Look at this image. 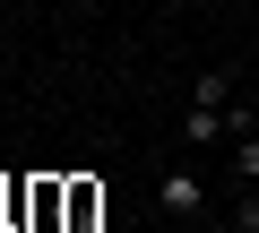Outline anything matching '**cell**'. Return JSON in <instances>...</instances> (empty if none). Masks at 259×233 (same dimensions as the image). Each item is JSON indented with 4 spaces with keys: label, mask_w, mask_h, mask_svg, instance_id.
<instances>
[{
    "label": "cell",
    "mask_w": 259,
    "mask_h": 233,
    "mask_svg": "<svg viewBox=\"0 0 259 233\" xmlns=\"http://www.w3.org/2000/svg\"><path fill=\"white\" fill-rule=\"evenodd\" d=\"M225 112H233V78H225V69H207V78L190 86V112H182V138H190V147H216V138H225Z\"/></svg>",
    "instance_id": "6da1fadb"
},
{
    "label": "cell",
    "mask_w": 259,
    "mask_h": 233,
    "mask_svg": "<svg viewBox=\"0 0 259 233\" xmlns=\"http://www.w3.org/2000/svg\"><path fill=\"white\" fill-rule=\"evenodd\" d=\"M69 9H95V0H69Z\"/></svg>",
    "instance_id": "5b68a950"
},
{
    "label": "cell",
    "mask_w": 259,
    "mask_h": 233,
    "mask_svg": "<svg viewBox=\"0 0 259 233\" xmlns=\"http://www.w3.org/2000/svg\"><path fill=\"white\" fill-rule=\"evenodd\" d=\"M156 207H164L173 224H199V216H207V181H199L190 164H173V173L156 181Z\"/></svg>",
    "instance_id": "7a4b0ae2"
},
{
    "label": "cell",
    "mask_w": 259,
    "mask_h": 233,
    "mask_svg": "<svg viewBox=\"0 0 259 233\" xmlns=\"http://www.w3.org/2000/svg\"><path fill=\"white\" fill-rule=\"evenodd\" d=\"M233 233H259V199L242 190V207H233Z\"/></svg>",
    "instance_id": "277c9868"
},
{
    "label": "cell",
    "mask_w": 259,
    "mask_h": 233,
    "mask_svg": "<svg viewBox=\"0 0 259 233\" xmlns=\"http://www.w3.org/2000/svg\"><path fill=\"white\" fill-rule=\"evenodd\" d=\"M233 173H242V181H259V130H242V138H233Z\"/></svg>",
    "instance_id": "3957f363"
}]
</instances>
